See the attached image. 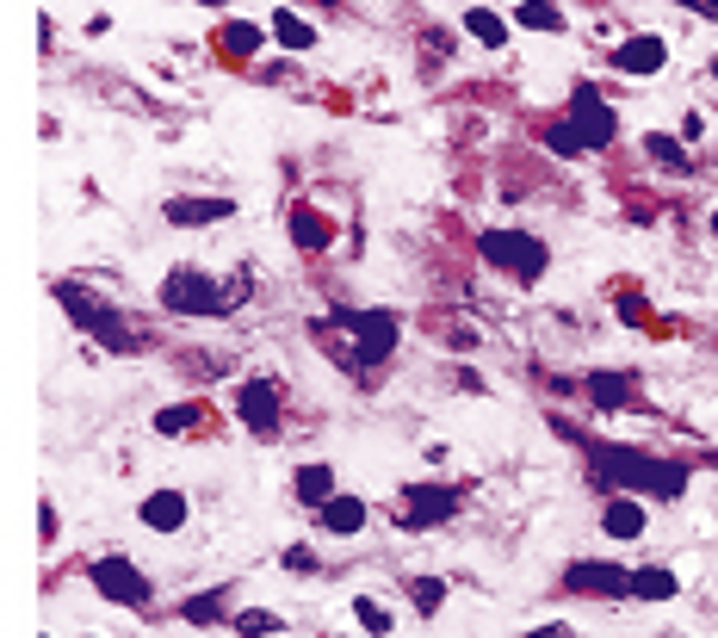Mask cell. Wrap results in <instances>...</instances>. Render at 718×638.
I'll list each match as a JSON object with an SVG mask.
<instances>
[{
	"instance_id": "cell-23",
	"label": "cell",
	"mask_w": 718,
	"mask_h": 638,
	"mask_svg": "<svg viewBox=\"0 0 718 638\" xmlns=\"http://www.w3.org/2000/svg\"><path fill=\"white\" fill-rule=\"evenodd\" d=\"M465 26H471L477 44H496V50L508 44V19H496L489 7H471V13H465Z\"/></svg>"
},
{
	"instance_id": "cell-14",
	"label": "cell",
	"mask_w": 718,
	"mask_h": 638,
	"mask_svg": "<svg viewBox=\"0 0 718 638\" xmlns=\"http://www.w3.org/2000/svg\"><path fill=\"white\" fill-rule=\"evenodd\" d=\"M601 527L614 539H638V534H645V502H638V496H607Z\"/></svg>"
},
{
	"instance_id": "cell-17",
	"label": "cell",
	"mask_w": 718,
	"mask_h": 638,
	"mask_svg": "<svg viewBox=\"0 0 718 638\" xmlns=\"http://www.w3.org/2000/svg\"><path fill=\"white\" fill-rule=\"evenodd\" d=\"M676 589H681V582L669 577V570H662V565H645V570H632V595H638V601H676Z\"/></svg>"
},
{
	"instance_id": "cell-15",
	"label": "cell",
	"mask_w": 718,
	"mask_h": 638,
	"mask_svg": "<svg viewBox=\"0 0 718 638\" xmlns=\"http://www.w3.org/2000/svg\"><path fill=\"white\" fill-rule=\"evenodd\" d=\"M291 242H298V248H329L335 242V223L322 218L317 205H291Z\"/></svg>"
},
{
	"instance_id": "cell-27",
	"label": "cell",
	"mask_w": 718,
	"mask_h": 638,
	"mask_svg": "<svg viewBox=\"0 0 718 638\" xmlns=\"http://www.w3.org/2000/svg\"><path fill=\"white\" fill-rule=\"evenodd\" d=\"M353 614H359V626H366V632H378V638H385L390 626H397V620H390V614L372 601V595H359V601H353Z\"/></svg>"
},
{
	"instance_id": "cell-5",
	"label": "cell",
	"mask_w": 718,
	"mask_h": 638,
	"mask_svg": "<svg viewBox=\"0 0 718 638\" xmlns=\"http://www.w3.org/2000/svg\"><path fill=\"white\" fill-rule=\"evenodd\" d=\"M335 322L353 335V353H347L353 372H378V366L390 360V348H397V335H402L397 310H341Z\"/></svg>"
},
{
	"instance_id": "cell-19",
	"label": "cell",
	"mask_w": 718,
	"mask_h": 638,
	"mask_svg": "<svg viewBox=\"0 0 718 638\" xmlns=\"http://www.w3.org/2000/svg\"><path fill=\"white\" fill-rule=\"evenodd\" d=\"M645 156L657 161L662 175H694V161H688V149H681V143H669V137H657V131L645 137Z\"/></svg>"
},
{
	"instance_id": "cell-26",
	"label": "cell",
	"mask_w": 718,
	"mask_h": 638,
	"mask_svg": "<svg viewBox=\"0 0 718 638\" xmlns=\"http://www.w3.org/2000/svg\"><path fill=\"white\" fill-rule=\"evenodd\" d=\"M236 632H242V638H267V632H279V614H267V608H242V614H236Z\"/></svg>"
},
{
	"instance_id": "cell-12",
	"label": "cell",
	"mask_w": 718,
	"mask_h": 638,
	"mask_svg": "<svg viewBox=\"0 0 718 638\" xmlns=\"http://www.w3.org/2000/svg\"><path fill=\"white\" fill-rule=\"evenodd\" d=\"M161 218H168L173 230H199V223L236 218V199H168V211H161Z\"/></svg>"
},
{
	"instance_id": "cell-18",
	"label": "cell",
	"mask_w": 718,
	"mask_h": 638,
	"mask_svg": "<svg viewBox=\"0 0 718 638\" xmlns=\"http://www.w3.org/2000/svg\"><path fill=\"white\" fill-rule=\"evenodd\" d=\"M223 608H230V589H205V595H192L187 608H180V620L187 626H217Z\"/></svg>"
},
{
	"instance_id": "cell-2",
	"label": "cell",
	"mask_w": 718,
	"mask_h": 638,
	"mask_svg": "<svg viewBox=\"0 0 718 638\" xmlns=\"http://www.w3.org/2000/svg\"><path fill=\"white\" fill-rule=\"evenodd\" d=\"M614 137H619V118H614V106H607L601 93L589 88V81L570 93V118L546 124V149H551V156H582V149H607Z\"/></svg>"
},
{
	"instance_id": "cell-34",
	"label": "cell",
	"mask_w": 718,
	"mask_h": 638,
	"mask_svg": "<svg viewBox=\"0 0 718 638\" xmlns=\"http://www.w3.org/2000/svg\"><path fill=\"white\" fill-rule=\"evenodd\" d=\"M527 638H576L570 626H546V632H527Z\"/></svg>"
},
{
	"instance_id": "cell-28",
	"label": "cell",
	"mask_w": 718,
	"mask_h": 638,
	"mask_svg": "<svg viewBox=\"0 0 718 638\" xmlns=\"http://www.w3.org/2000/svg\"><path fill=\"white\" fill-rule=\"evenodd\" d=\"M409 595H416L421 614H433V608L446 601V582H440V577H416V582H409Z\"/></svg>"
},
{
	"instance_id": "cell-13",
	"label": "cell",
	"mask_w": 718,
	"mask_h": 638,
	"mask_svg": "<svg viewBox=\"0 0 718 638\" xmlns=\"http://www.w3.org/2000/svg\"><path fill=\"white\" fill-rule=\"evenodd\" d=\"M143 527H156V534H180V527H187V496H180V490L143 496Z\"/></svg>"
},
{
	"instance_id": "cell-35",
	"label": "cell",
	"mask_w": 718,
	"mask_h": 638,
	"mask_svg": "<svg viewBox=\"0 0 718 638\" xmlns=\"http://www.w3.org/2000/svg\"><path fill=\"white\" fill-rule=\"evenodd\" d=\"M205 7H230V0H205Z\"/></svg>"
},
{
	"instance_id": "cell-37",
	"label": "cell",
	"mask_w": 718,
	"mask_h": 638,
	"mask_svg": "<svg viewBox=\"0 0 718 638\" xmlns=\"http://www.w3.org/2000/svg\"><path fill=\"white\" fill-rule=\"evenodd\" d=\"M712 74H718V57H712Z\"/></svg>"
},
{
	"instance_id": "cell-9",
	"label": "cell",
	"mask_w": 718,
	"mask_h": 638,
	"mask_svg": "<svg viewBox=\"0 0 718 638\" xmlns=\"http://www.w3.org/2000/svg\"><path fill=\"white\" fill-rule=\"evenodd\" d=\"M564 589H576V595H632V570L607 565V558H576V565L564 570Z\"/></svg>"
},
{
	"instance_id": "cell-21",
	"label": "cell",
	"mask_w": 718,
	"mask_h": 638,
	"mask_svg": "<svg viewBox=\"0 0 718 638\" xmlns=\"http://www.w3.org/2000/svg\"><path fill=\"white\" fill-rule=\"evenodd\" d=\"M520 26L527 31H570L558 0H520Z\"/></svg>"
},
{
	"instance_id": "cell-16",
	"label": "cell",
	"mask_w": 718,
	"mask_h": 638,
	"mask_svg": "<svg viewBox=\"0 0 718 638\" xmlns=\"http://www.w3.org/2000/svg\"><path fill=\"white\" fill-rule=\"evenodd\" d=\"M359 527H366V502H359V496H329V502H322V534L353 539Z\"/></svg>"
},
{
	"instance_id": "cell-31",
	"label": "cell",
	"mask_w": 718,
	"mask_h": 638,
	"mask_svg": "<svg viewBox=\"0 0 718 638\" xmlns=\"http://www.w3.org/2000/svg\"><path fill=\"white\" fill-rule=\"evenodd\" d=\"M700 131H706V118H700V112L681 118V137H688V143H700Z\"/></svg>"
},
{
	"instance_id": "cell-32",
	"label": "cell",
	"mask_w": 718,
	"mask_h": 638,
	"mask_svg": "<svg viewBox=\"0 0 718 638\" xmlns=\"http://www.w3.org/2000/svg\"><path fill=\"white\" fill-rule=\"evenodd\" d=\"M619 317H626V322L638 329V322H645V305H638V298H619Z\"/></svg>"
},
{
	"instance_id": "cell-30",
	"label": "cell",
	"mask_w": 718,
	"mask_h": 638,
	"mask_svg": "<svg viewBox=\"0 0 718 638\" xmlns=\"http://www.w3.org/2000/svg\"><path fill=\"white\" fill-rule=\"evenodd\" d=\"M286 570H298V577H317V551H310V546H291V551H286Z\"/></svg>"
},
{
	"instance_id": "cell-7",
	"label": "cell",
	"mask_w": 718,
	"mask_h": 638,
	"mask_svg": "<svg viewBox=\"0 0 718 638\" xmlns=\"http://www.w3.org/2000/svg\"><path fill=\"white\" fill-rule=\"evenodd\" d=\"M87 577H93V589H100L106 601H118V608H149V601H156V582H149V570H137L124 551H106V558L87 570Z\"/></svg>"
},
{
	"instance_id": "cell-25",
	"label": "cell",
	"mask_w": 718,
	"mask_h": 638,
	"mask_svg": "<svg viewBox=\"0 0 718 638\" xmlns=\"http://www.w3.org/2000/svg\"><path fill=\"white\" fill-rule=\"evenodd\" d=\"M199 421H205L199 403H173V409H161V416H156V428H161V435H187V428H199Z\"/></svg>"
},
{
	"instance_id": "cell-8",
	"label": "cell",
	"mask_w": 718,
	"mask_h": 638,
	"mask_svg": "<svg viewBox=\"0 0 718 638\" xmlns=\"http://www.w3.org/2000/svg\"><path fill=\"white\" fill-rule=\"evenodd\" d=\"M452 515H459V490H446V484H409V490H402V527H409V534L446 527Z\"/></svg>"
},
{
	"instance_id": "cell-33",
	"label": "cell",
	"mask_w": 718,
	"mask_h": 638,
	"mask_svg": "<svg viewBox=\"0 0 718 638\" xmlns=\"http://www.w3.org/2000/svg\"><path fill=\"white\" fill-rule=\"evenodd\" d=\"M676 7H688V13H700V19H718V0H676Z\"/></svg>"
},
{
	"instance_id": "cell-36",
	"label": "cell",
	"mask_w": 718,
	"mask_h": 638,
	"mask_svg": "<svg viewBox=\"0 0 718 638\" xmlns=\"http://www.w3.org/2000/svg\"><path fill=\"white\" fill-rule=\"evenodd\" d=\"M712 236H718V211H712Z\"/></svg>"
},
{
	"instance_id": "cell-24",
	"label": "cell",
	"mask_w": 718,
	"mask_h": 638,
	"mask_svg": "<svg viewBox=\"0 0 718 638\" xmlns=\"http://www.w3.org/2000/svg\"><path fill=\"white\" fill-rule=\"evenodd\" d=\"M273 38H279L286 50H310V44H317V26H303L298 13H279V19H273Z\"/></svg>"
},
{
	"instance_id": "cell-11",
	"label": "cell",
	"mask_w": 718,
	"mask_h": 638,
	"mask_svg": "<svg viewBox=\"0 0 718 638\" xmlns=\"http://www.w3.org/2000/svg\"><path fill=\"white\" fill-rule=\"evenodd\" d=\"M662 62H669V44H662V38H650V31H638V38H626V44L614 50V69L619 74H662Z\"/></svg>"
},
{
	"instance_id": "cell-10",
	"label": "cell",
	"mask_w": 718,
	"mask_h": 638,
	"mask_svg": "<svg viewBox=\"0 0 718 638\" xmlns=\"http://www.w3.org/2000/svg\"><path fill=\"white\" fill-rule=\"evenodd\" d=\"M236 416H242L260 440H273L279 435V385L273 378H248L242 391H236Z\"/></svg>"
},
{
	"instance_id": "cell-6",
	"label": "cell",
	"mask_w": 718,
	"mask_h": 638,
	"mask_svg": "<svg viewBox=\"0 0 718 638\" xmlns=\"http://www.w3.org/2000/svg\"><path fill=\"white\" fill-rule=\"evenodd\" d=\"M477 248H483V261L496 267V273H515V279H539L551 267V248L527 230H483Z\"/></svg>"
},
{
	"instance_id": "cell-4",
	"label": "cell",
	"mask_w": 718,
	"mask_h": 638,
	"mask_svg": "<svg viewBox=\"0 0 718 638\" xmlns=\"http://www.w3.org/2000/svg\"><path fill=\"white\" fill-rule=\"evenodd\" d=\"M161 305H168L173 317H223V310H236L242 298L223 291L205 267H173V273L161 279Z\"/></svg>"
},
{
	"instance_id": "cell-1",
	"label": "cell",
	"mask_w": 718,
	"mask_h": 638,
	"mask_svg": "<svg viewBox=\"0 0 718 638\" xmlns=\"http://www.w3.org/2000/svg\"><path fill=\"white\" fill-rule=\"evenodd\" d=\"M589 478L601 484V490L676 502V496L688 490V465H681V459H657V452H638V447H614V440H595V447H589Z\"/></svg>"
},
{
	"instance_id": "cell-22",
	"label": "cell",
	"mask_w": 718,
	"mask_h": 638,
	"mask_svg": "<svg viewBox=\"0 0 718 638\" xmlns=\"http://www.w3.org/2000/svg\"><path fill=\"white\" fill-rule=\"evenodd\" d=\"M589 397H595L601 409H619L626 397H632V378H626V372H595V378H589Z\"/></svg>"
},
{
	"instance_id": "cell-20",
	"label": "cell",
	"mask_w": 718,
	"mask_h": 638,
	"mask_svg": "<svg viewBox=\"0 0 718 638\" xmlns=\"http://www.w3.org/2000/svg\"><path fill=\"white\" fill-rule=\"evenodd\" d=\"M329 496H335V471H329V465H303V471H298V502L322 508Z\"/></svg>"
},
{
	"instance_id": "cell-3",
	"label": "cell",
	"mask_w": 718,
	"mask_h": 638,
	"mask_svg": "<svg viewBox=\"0 0 718 638\" xmlns=\"http://www.w3.org/2000/svg\"><path fill=\"white\" fill-rule=\"evenodd\" d=\"M57 305L74 317V329L81 335H93L100 348H112V353H137L143 348V329H130V317L118 305H106V298H93L87 286H74V279H62L57 286Z\"/></svg>"
},
{
	"instance_id": "cell-29",
	"label": "cell",
	"mask_w": 718,
	"mask_h": 638,
	"mask_svg": "<svg viewBox=\"0 0 718 638\" xmlns=\"http://www.w3.org/2000/svg\"><path fill=\"white\" fill-rule=\"evenodd\" d=\"M223 50H230V57H255V50H260V31H255V26H230V31H223Z\"/></svg>"
}]
</instances>
